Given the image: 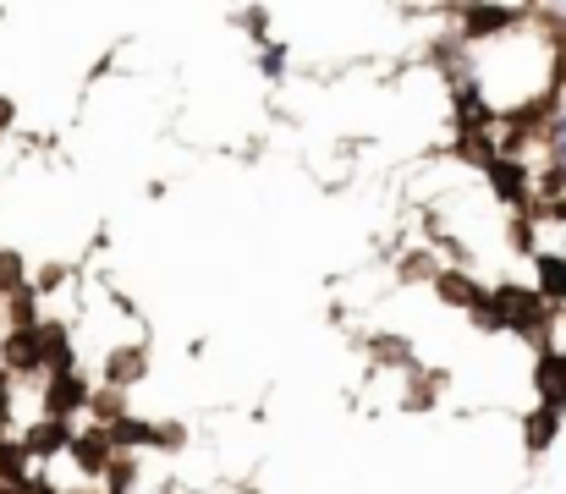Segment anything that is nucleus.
I'll return each instance as SVG.
<instances>
[{"label":"nucleus","instance_id":"obj_1","mask_svg":"<svg viewBox=\"0 0 566 494\" xmlns=\"http://www.w3.org/2000/svg\"><path fill=\"white\" fill-rule=\"evenodd\" d=\"M479 314H490V325L528 329L534 319H539V297H534V292H523V286H501V292L490 297V308L479 303Z\"/></svg>","mask_w":566,"mask_h":494},{"label":"nucleus","instance_id":"obj_2","mask_svg":"<svg viewBox=\"0 0 566 494\" xmlns=\"http://www.w3.org/2000/svg\"><path fill=\"white\" fill-rule=\"evenodd\" d=\"M6 362L11 368H39L44 362V329L39 325H17L6 335Z\"/></svg>","mask_w":566,"mask_h":494},{"label":"nucleus","instance_id":"obj_3","mask_svg":"<svg viewBox=\"0 0 566 494\" xmlns=\"http://www.w3.org/2000/svg\"><path fill=\"white\" fill-rule=\"evenodd\" d=\"M534 379H539L545 407H551V412H562L566 407V351H545V357H539V368H534Z\"/></svg>","mask_w":566,"mask_h":494},{"label":"nucleus","instance_id":"obj_4","mask_svg":"<svg viewBox=\"0 0 566 494\" xmlns=\"http://www.w3.org/2000/svg\"><path fill=\"white\" fill-rule=\"evenodd\" d=\"M77 401H83V385H77V374H72V368H66V374H55V379H50V412H55V418H66Z\"/></svg>","mask_w":566,"mask_h":494},{"label":"nucleus","instance_id":"obj_5","mask_svg":"<svg viewBox=\"0 0 566 494\" xmlns=\"http://www.w3.org/2000/svg\"><path fill=\"white\" fill-rule=\"evenodd\" d=\"M440 292L457 303V308H479V286L468 275H440Z\"/></svg>","mask_w":566,"mask_h":494},{"label":"nucleus","instance_id":"obj_6","mask_svg":"<svg viewBox=\"0 0 566 494\" xmlns=\"http://www.w3.org/2000/svg\"><path fill=\"white\" fill-rule=\"evenodd\" d=\"M539 286H545V297L566 303V264L562 259H539Z\"/></svg>","mask_w":566,"mask_h":494},{"label":"nucleus","instance_id":"obj_7","mask_svg":"<svg viewBox=\"0 0 566 494\" xmlns=\"http://www.w3.org/2000/svg\"><path fill=\"white\" fill-rule=\"evenodd\" d=\"M551 434H556V412L545 407V412H534V418H528V445H534V451H545V445H551Z\"/></svg>","mask_w":566,"mask_h":494},{"label":"nucleus","instance_id":"obj_8","mask_svg":"<svg viewBox=\"0 0 566 494\" xmlns=\"http://www.w3.org/2000/svg\"><path fill=\"white\" fill-rule=\"evenodd\" d=\"M495 187H501L506 198H517V192H523V170H517V165H495Z\"/></svg>","mask_w":566,"mask_h":494},{"label":"nucleus","instance_id":"obj_9","mask_svg":"<svg viewBox=\"0 0 566 494\" xmlns=\"http://www.w3.org/2000/svg\"><path fill=\"white\" fill-rule=\"evenodd\" d=\"M0 292H11V297L22 292V286H17V259H11V253H0Z\"/></svg>","mask_w":566,"mask_h":494},{"label":"nucleus","instance_id":"obj_10","mask_svg":"<svg viewBox=\"0 0 566 494\" xmlns=\"http://www.w3.org/2000/svg\"><path fill=\"white\" fill-rule=\"evenodd\" d=\"M0 127H11V99H0Z\"/></svg>","mask_w":566,"mask_h":494},{"label":"nucleus","instance_id":"obj_11","mask_svg":"<svg viewBox=\"0 0 566 494\" xmlns=\"http://www.w3.org/2000/svg\"><path fill=\"white\" fill-rule=\"evenodd\" d=\"M0 494H33L28 484H0Z\"/></svg>","mask_w":566,"mask_h":494}]
</instances>
